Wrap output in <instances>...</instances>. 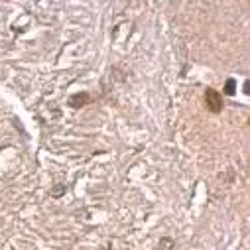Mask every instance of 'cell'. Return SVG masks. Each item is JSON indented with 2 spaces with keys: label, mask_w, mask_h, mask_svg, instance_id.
<instances>
[{
  "label": "cell",
  "mask_w": 250,
  "mask_h": 250,
  "mask_svg": "<svg viewBox=\"0 0 250 250\" xmlns=\"http://www.w3.org/2000/svg\"><path fill=\"white\" fill-rule=\"evenodd\" d=\"M205 103H207V108L211 112H221L223 110V97L215 89H207L205 91Z\"/></svg>",
  "instance_id": "1"
},
{
  "label": "cell",
  "mask_w": 250,
  "mask_h": 250,
  "mask_svg": "<svg viewBox=\"0 0 250 250\" xmlns=\"http://www.w3.org/2000/svg\"><path fill=\"white\" fill-rule=\"evenodd\" d=\"M234 87H236L234 79H229V81H227V87H225V93H227V95H232V93H234Z\"/></svg>",
  "instance_id": "3"
},
{
  "label": "cell",
  "mask_w": 250,
  "mask_h": 250,
  "mask_svg": "<svg viewBox=\"0 0 250 250\" xmlns=\"http://www.w3.org/2000/svg\"><path fill=\"white\" fill-rule=\"evenodd\" d=\"M89 99H91L89 95H75V97H71V99H69V104L77 108V106H81V104L89 103Z\"/></svg>",
  "instance_id": "2"
}]
</instances>
